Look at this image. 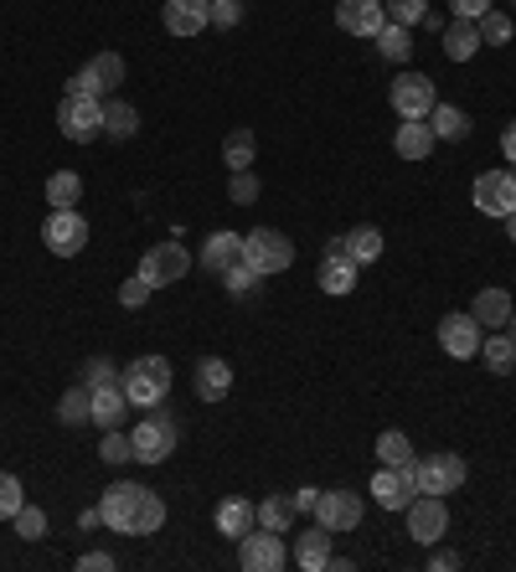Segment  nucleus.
Returning a JSON list of instances; mask_svg holds the SVG:
<instances>
[{
  "label": "nucleus",
  "mask_w": 516,
  "mask_h": 572,
  "mask_svg": "<svg viewBox=\"0 0 516 572\" xmlns=\"http://www.w3.org/2000/svg\"><path fill=\"white\" fill-rule=\"evenodd\" d=\"M99 521L120 537H155L166 526V501L145 485H109L99 501Z\"/></svg>",
  "instance_id": "obj_1"
},
{
  "label": "nucleus",
  "mask_w": 516,
  "mask_h": 572,
  "mask_svg": "<svg viewBox=\"0 0 516 572\" xmlns=\"http://www.w3.org/2000/svg\"><path fill=\"white\" fill-rule=\"evenodd\" d=\"M120 382L130 392V407H160L171 392V361L166 356H139L135 367L120 371Z\"/></svg>",
  "instance_id": "obj_2"
},
{
  "label": "nucleus",
  "mask_w": 516,
  "mask_h": 572,
  "mask_svg": "<svg viewBox=\"0 0 516 572\" xmlns=\"http://www.w3.org/2000/svg\"><path fill=\"white\" fill-rule=\"evenodd\" d=\"M176 438H181V428H176L171 413H150V418L135 423L130 444H135V459H139V464H166V459L176 455Z\"/></svg>",
  "instance_id": "obj_3"
},
{
  "label": "nucleus",
  "mask_w": 516,
  "mask_h": 572,
  "mask_svg": "<svg viewBox=\"0 0 516 572\" xmlns=\"http://www.w3.org/2000/svg\"><path fill=\"white\" fill-rule=\"evenodd\" d=\"M243 258L269 279V273H284L294 263V243L279 233V227H254V233L243 237Z\"/></svg>",
  "instance_id": "obj_4"
},
{
  "label": "nucleus",
  "mask_w": 516,
  "mask_h": 572,
  "mask_svg": "<svg viewBox=\"0 0 516 572\" xmlns=\"http://www.w3.org/2000/svg\"><path fill=\"white\" fill-rule=\"evenodd\" d=\"M367 495H372L382 511H408L413 495H418V459H413V464H378Z\"/></svg>",
  "instance_id": "obj_5"
},
{
  "label": "nucleus",
  "mask_w": 516,
  "mask_h": 572,
  "mask_svg": "<svg viewBox=\"0 0 516 572\" xmlns=\"http://www.w3.org/2000/svg\"><path fill=\"white\" fill-rule=\"evenodd\" d=\"M42 243H47L57 258H78L88 248V222L78 206H52V217L42 222Z\"/></svg>",
  "instance_id": "obj_6"
},
{
  "label": "nucleus",
  "mask_w": 516,
  "mask_h": 572,
  "mask_svg": "<svg viewBox=\"0 0 516 572\" xmlns=\"http://www.w3.org/2000/svg\"><path fill=\"white\" fill-rule=\"evenodd\" d=\"M57 130L72 145H88L93 135H103V103L83 99V93H63V103H57Z\"/></svg>",
  "instance_id": "obj_7"
},
{
  "label": "nucleus",
  "mask_w": 516,
  "mask_h": 572,
  "mask_svg": "<svg viewBox=\"0 0 516 572\" xmlns=\"http://www.w3.org/2000/svg\"><path fill=\"white\" fill-rule=\"evenodd\" d=\"M238 562H243V572H279L284 562H290V552H284V531L254 526V531L238 541Z\"/></svg>",
  "instance_id": "obj_8"
},
{
  "label": "nucleus",
  "mask_w": 516,
  "mask_h": 572,
  "mask_svg": "<svg viewBox=\"0 0 516 572\" xmlns=\"http://www.w3.org/2000/svg\"><path fill=\"white\" fill-rule=\"evenodd\" d=\"M191 273V253L181 243H160V248H145L139 258V279L150 289H166V284H181Z\"/></svg>",
  "instance_id": "obj_9"
},
{
  "label": "nucleus",
  "mask_w": 516,
  "mask_h": 572,
  "mask_svg": "<svg viewBox=\"0 0 516 572\" xmlns=\"http://www.w3.org/2000/svg\"><path fill=\"white\" fill-rule=\"evenodd\" d=\"M403 516H408V537L418 541V547H439V541H445V531H449L445 495H413V505Z\"/></svg>",
  "instance_id": "obj_10"
},
{
  "label": "nucleus",
  "mask_w": 516,
  "mask_h": 572,
  "mask_svg": "<svg viewBox=\"0 0 516 572\" xmlns=\"http://www.w3.org/2000/svg\"><path fill=\"white\" fill-rule=\"evenodd\" d=\"M388 99H393L397 119H429L439 93H434L429 72H403V78H393V93H388Z\"/></svg>",
  "instance_id": "obj_11"
},
{
  "label": "nucleus",
  "mask_w": 516,
  "mask_h": 572,
  "mask_svg": "<svg viewBox=\"0 0 516 572\" xmlns=\"http://www.w3.org/2000/svg\"><path fill=\"white\" fill-rule=\"evenodd\" d=\"M464 459L460 455H424L418 459V495H455L464 485Z\"/></svg>",
  "instance_id": "obj_12"
},
{
  "label": "nucleus",
  "mask_w": 516,
  "mask_h": 572,
  "mask_svg": "<svg viewBox=\"0 0 516 572\" xmlns=\"http://www.w3.org/2000/svg\"><path fill=\"white\" fill-rule=\"evenodd\" d=\"M361 511H367V505H361V495H351V490H321V501H315V521L336 537V531H357Z\"/></svg>",
  "instance_id": "obj_13"
},
{
  "label": "nucleus",
  "mask_w": 516,
  "mask_h": 572,
  "mask_svg": "<svg viewBox=\"0 0 516 572\" xmlns=\"http://www.w3.org/2000/svg\"><path fill=\"white\" fill-rule=\"evenodd\" d=\"M475 206H481L485 217H506V212H516V176L512 170H485V176H475Z\"/></svg>",
  "instance_id": "obj_14"
},
{
  "label": "nucleus",
  "mask_w": 516,
  "mask_h": 572,
  "mask_svg": "<svg viewBox=\"0 0 516 572\" xmlns=\"http://www.w3.org/2000/svg\"><path fill=\"white\" fill-rule=\"evenodd\" d=\"M481 340H485V330H481V321L475 315H445L439 321V346H445L455 361H470V356H481Z\"/></svg>",
  "instance_id": "obj_15"
},
{
  "label": "nucleus",
  "mask_w": 516,
  "mask_h": 572,
  "mask_svg": "<svg viewBox=\"0 0 516 572\" xmlns=\"http://www.w3.org/2000/svg\"><path fill=\"white\" fill-rule=\"evenodd\" d=\"M160 21H166L171 36H202L212 26V0H166Z\"/></svg>",
  "instance_id": "obj_16"
},
{
  "label": "nucleus",
  "mask_w": 516,
  "mask_h": 572,
  "mask_svg": "<svg viewBox=\"0 0 516 572\" xmlns=\"http://www.w3.org/2000/svg\"><path fill=\"white\" fill-rule=\"evenodd\" d=\"M290 562H294L300 572H326V568H330V531H326V526H321V521L305 526V531L294 537Z\"/></svg>",
  "instance_id": "obj_17"
},
{
  "label": "nucleus",
  "mask_w": 516,
  "mask_h": 572,
  "mask_svg": "<svg viewBox=\"0 0 516 572\" xmlns=\"http://www.w3.org/2000/svg\"><path fill=\"white\" fill-rule=\"evenodd\" d=\"M388 11H382V0H341L336 5V26L351 36H378Z\"/></svg>",
  "instance_id": "obj_18"
},
{
  "label": "nucleus",
  "mask_w": 516,
  "mask_h": 572,
  "mask_svg": "<svg viewBox=\"0 0 516 572\" xmlns=\"http://www.w3.org/2000/svg\"><path fill=\"white\" fill-rule=\"evenodd\" d=\"M227 388H233V367H227L223 356H202L197 361V377H191V392L202 403H217V397H227Z\"/></svg>",
  "instance_id": "obj_19"
},
{
  "label": "nucleus",
  "mask_w": 516,
  "mask_h": 572,
  "mask_svg": "<svg viewBox=\"0 0 516 572\" xmlns=\"http://www.w3.org/2000/svg\"><path fill=\"white\" fill-rule=\"evenodd\" d=\"M124 418H130V392H124V382L93 388V423H99L103 434H109V428H124Z\"/></svg>",
  "instance_id": "obj_20"
},
{
  "label": "nucleus",
  "mask_w": 516,
  "mask_h": 572,
  "mask_svg": "<svg viewBox=\"0 0 516 572\" xmlns=\"http://www.w3.org/2000/svg\"><path fill=\"white\" fill-rule=\"evenodd\" d=\"M434 130H429V119H403L397 124V135H393V150L403 155V160H429L434 155Z\"/></svg>",
  "instance_id": "obj_21"
},
{
  "label": "nucleus",
  "mask_w": 516,
  "mask_h": 572,
  "mask_svg": "<svg viewBox=\"0 0 516 572\" xmlns=\"http://www.w3.org/2000/svg\"><path fill=\"white\" fill-rule=\"evenodd\" d=\"M258 526V505L254 501H243V495H233V501L217 505V537L227 541H243L248 531Z\"/></svg>",
  "instance_id": "obj_22"
},
{
  "label": "nucleus",
  "mask_w": 516,
  "mask_h": 572,
  "mask_svg": "<svg viewBox=\"0 0 516 572\" xmlns=\"http://www.w3.org/2000/svg\"><path fill=\"white\" fill-rule=\"evenodd\" d=\"M315 279H321V289H326V294L346 300V294L357 289V263L346 258V248H336V253H326V258H321V273H315Z\"/></svg>",
  "instance_id": "obj_23"
},
{
  "label": "nucleus",
  "mask_w": 516,
  "mask_h": 572,
  "mask_svg": "<svg viewBox=\"0 0 516 572\" xmlns=\"http://www.w3.org/2000/svg\"><path fill=\"white\" fill-rule=\"evenodd\" d=\"M238 258H243V233H212L202 243V258H197V263H202L206 273H223V269H233Z\"/></svg>",
  "instance_id": "obj_24"
},
{
  "label": "nucleus",
  "mask_w": 516,
  "mask_h": 572,
  "mask_svg": "<svg viewBox=\"0 0 516 572\" xmlns=\"http://www.w3.org/2000/svg\"><path fill=\"white\" fill-rule=\"evenodd\" d=\"M470 315L481 321V330H506V321H512V294L506 289H481L475 304H470Z\"/></svg>",
  "instance_id": "obj_25"
},
{
  "label": "nucleus",
  "mask_w": 516,
  "mask_h": 572,
  "mask_svg": "<svg viewBox=\"0 0 516 572\" xmlns=\"http://www.w3.org/2000/svg\"><path fill=\"white\" fill-rule=\"evenodd\" d=\"M475 52H481V26H475V21L455 16L445 26V57H449V63H470Z\"/></svg>",
  "instance_id": "obj_26"
},
{
  "label": "nucleus",
  "mask_w": 516,
  "mask_h": 572,
  "mask_svg": "<svg viewBox=\"0 0 516 572\" xmlns=\"http://www.w3.org/2000/svg\"><path fill=\"white\" fill-rule=\"evenodd\" d=\"M341 248H346V258H351V263H378L382 258V233L378 227H351V233L341 237Z\"/></svg>",
  "instance_id": "obj_27"
},
{
  "label": "nucleus",
  "mask_w": 516,
  "mask_h": 572,
  "mask_svg": "<svg viewBox=\"0 0 516 572\" xmlns=\"http://www.w3.org/2000/svg\"><path fill=\"white\" fill-rule=\"evenodd\" d=\"M481 361H485V371L506 377V371L516 367V340L506 336V330H491V336L481 340Z\"/></svg>",
  "instance_id": "obj_28"
},
{
  "label": "nucleus",
  "mask_w": 516,
  "mask_h": 572,
  "mask_svg": "<svg viewBox=\"0 0 516 572\" xmlns=\"http://www.w3.org/2000/svg\"><path fill=\"white\" fill-rule=\"evenodd\" d=\"M135 130H139L135 103H124V99L103 103V135H109V139H135Z\"/></svg>",
  "instance_id": "obj_29"
},
{
  "label": "nucleus",
  "mask_w": 516,
  "mask_h": 572,
  "mask_svg": "<svg viewBox=\"0 0 516 572\" xmlns=\"http://www.w3.org/2000/svg\"><path fill=\"white\" fill-rule=\"evenodd\" d=\"M57 418L68 423V428H83V423H93V388H68L63 392V403H57Z\"/></svg>",
  "instance_id": "obj_30"
},
{
  "label": "nucleus",
  "mask_w": 516,
  "mask_h": 572,
  "mask_svg": "<svg viewBox=\"0 0 516 572\" xmlns=\"http://www.w3.org/2000/svg\"><path fill=\"white\" fill-rule=\"evenodd\" d=\"M254 155H258L254 130H233V135L223 139V160H227V170H254Z\"/></svg>",
  "instance_id": "obj_31"
},
{
  "label": "nucleus",
  "mask_w": 516,
  "mask_h": 572,
  "mask_svg": "<svg viewBox=\"0 0 516 572\" xmlns=\"http://www.w3.org/2000/svg\"><path fill=\"white\" fill-rule=\"evenodd\" d=\"M429 130H434V139H464L470 135V119H464L455 103H434Z\"/></svg>",
  "instance_id": "obj_32"
},
{
  "label": "nucleus",
  "mask_w": 516,
  "mask_h": 572,
  "mask_svg": "<svg viewBox=\"0 0 516 572\" xmlns=\"http://www.w3.org/2000/svg\"><path fill=\"white\" fill-rule=\"evenodd\" d=\"M78 197H83V176L78 170H57L47 181V206H78Z\"/></svg>",
  "instance_id": "obj_33"
},
{
  "label": "nucleus",
  "mask_w": 516,
  "mask_h": 572,
  "mask_svg": "<svg viewBox=\"0 0 516 572\" xmlns=\"http://www.w3.org/2000/svg\"><path fill=\"white\" fill-rule=\"evenodd\" d=\"M294 516H300V511H294L290 495H269V501L258 505V526H269V531H290Z\"/></svg>",
  "instance_id": "obj_34"
},
{
  "label": "nucleus",
  "mask_w": 516,
  "mask_h": 572,
  "mask_svg": "<svg viewBox=\"0 0 516 572\" xmlns=\"http://www.w3.org/2000/svg\"><path fill=\"white\" fill-rule=\"evenodd\" d=\"M378 47H382V57H388V63H408V52H413L408 26H397V21H382Z\"/></svg>",
  "instance_id": "obj_35"
},
{
  "label": "nucleus",
  "mask_w": 516,
  "mask_h": 572,
  "mask_svg": "<svg viewBox=\"0 0 516 572\" xmlns=\"http://www.w3.org/2000/svg\"><path fill=\"white\" fill-rule=\"evenodd\" d=\"M223 284H227V294H233V300H248V294L263 284V273H258L248 258H238L233 269H223Z\"/></svg>",
  "instance_id": "obj_36"
},
{
  "label": "nucleus",
  "mask_w": 516,
  "mask_h": 572,
  "mask_svg": "<svg viewBox=\"0 0 516 572\" xmlns=\"http://www.w3.org/2000/svg\"><path fill=\"white\" fill-rule=\"evenodd\" d=\"M475 26H481V47H506V42L516 36L512 32V16H506V11H496V5H491V11H485Z\"/></svg>",
  "instance_id": "obj_37"
},
{
  "label": "nucleus",
  "mask_w": 516,
  "mask_h": 572,
  "mask_svg": "<svg viewBox=\"0 0 516 572\" xmlns=\"http://www.w3.org/2000/svg\"><path fill=\"white\" fill-rule=\"evenodd\" d=\"M378 459H382V464H413V444H408V434H397V428L378 434Z\"/></svg>",
  "instance_id": "obj_38"
},
{
  "label": "nucleus",
  "mask_w": 516,
  "mask_h": 572,
  "mask_svg": "<svg viewBox=\"0 0 516 572\" xmlns=\"http://www.w3.org/2000/svg\"><path fill=\"white\" fill-rule=\"evenodd\" d=\"M26 505V490L11 470H0V521H16V511Z\"/></svg>",
  "instance_id": "obj_39"
},
{
  "label": "nucleus",
  "mask_w": 516,
  "mask_h": 572,
  "mask_svg": "<svg viewBox=\"0 0 516 572\" xmlns=\"http://www.w3.org/2000/svg\"><path fill=\"white\" fill-rule=\"evenodd\" d=\"M99 455H103V464H130V459H135V444H130L124 428H109L99 444Z\"/></svg>",
  "instance_id": "obj_40"
},
{
  "label": "nucleus",
  "mask_w": 516,
  "mask_h": 572,
  "mask_svg": "<svg viewBox=\"0 0 516 572\" xmlns=\"http://www.w3.org/2000/svg\"><path fill=\"white\" fill-rule=\"evenodd\" d=\"M382 11H388V21H397V26H418V21L429 16V0H382Z\"/></svg>",
  "instance_id": "obj_41"
},
{
  "label": "nucleus",
  "mask_w": 516,
  "mask_h": 572,
  "mask_svg": "<svg viewBox=\"0 0 516 572\" xmlns=\"http://www.w3.org/2000/svg\"><path fill=\"white\" fill-rule=\"evenodd\" d=\"M93 72H99L103 93H114V88L124 83V57L120 52H99V57H93Z\"/></svg>",
  "instance_id": "obj_42"
},
{
  "label": "nucleus",
  "mask_w": 516,
  "mask_h": 572,
  "mask_svg": "<svg viewBox=\"0 0 516 572\" xmlns=\"http://www.w3.org/2000/svg\"><path fill=\"white\" fill-rule=\"evenodd\" d=\"M11 526H16V537H21V541H42V537H47V516H42L36 505H21L16 521H11Z\"/></svg>",
  "instance_id": "obj_43"
},
{
  "label": "nucleus",
  "mask_w": 516,
  "mask_h": 572,
  "mask_svg": "<svg viewBox=\"0 0 516 572\" xmlns=\"http://www.w3.org/2000/svg\"><path fill=\"white\" fill-rule=\"evenodd\" d=\"M227 197H233V206L258 202V176H254V170H233V186H227Z\"/></svg>",
  "instance_id": "obj_44"
},
{
  "label": "nucleus",
  "mask_w": 516,
  "mask_h": 572,
  "mask_svg": "<svg viewBox=\"0 0 516 572\" xmlns=\"http://www.w3.org/2000/svg\"><path fill=\"white\" fill-rule=\"evenodd\" d=\"M68 93H83V99H99V93H103V83H99V72H93V63L72 72V78H68Z\"/></svg>",
  "instance_id": "obj_45"
},
{
  "label": "nucleus",
  "mask_w": 516,
  "mask_h": 572,
  "mask_svg": "<svg viewBox=\"0 0 516 572\" xmlns=\"http://www.w3.org/2000/svg\"><path fill=\"white\" fill-rule=\"evenodd\" d=\"M88 388H103V382H120V367H114V361H109V356H93V361H88Z\"/></svg>",
  "instance_id": "obj_46"
},
{
  "label": "nucleus",
  "mask_w": 516,
  "mask_h": 572,
  "mask_svg": "<svg viewBox=\"0 0 516 572\" xmlns=\"http://www.w3.org/2000/svg\"><path fill=\"white\" fill-rule=\"evenodd\" d=\"M145 300H150V284H145L139 273H135V279H124V284H120V304H124V310H139V304H145Z\"/></svg>",
  "instance_id": "obj_47"
},
{
  "label": "nucleus",
  "mask_w": 516,
  "mask_h": 572,
  "mask_svg": "<svg viewBox=\"0 0 516 572\" xmlns=\"http://www.w3.org/2000/svg\"><path fill=\"white\" fill-rule=\"evenodd\" d=\"M212 21H217V26H238V21H243V0H212Z\"/></svg>",
  "instance_id": "obj_48"
},
{
  "label": "nucleus",
  "mask_w": 516,
  "mask_h": 572,
  "mask_svg": "<svg viewBox=\"0 0 516 572\" xmlns=\"http://www.w3.org/2000/svg\"><path fill=\"white\" fill-rule=\"evenodd\" d=\"M449 11L460 21H481L485 11H491V0H449Z\"/></svg>",
  "instance_id": "obj_49"
},
{
  "label": "nucleus",
  "mask_w": 516,
  "mask_h": 572,
  "mask_svg": "<svg viewBox=\"0 0 516 572\" xmlns=\"http://www.w3.org/2000/svg\"><path fill=\"white\" fill-rule=\"evenodd\" d=\"M78 568H83V572H109V568H114V557H109V552H83V557H78Z\"/></svg>",
  "instance_id": "obj_50"
},
{
  "label": "nucleus",
  "mask_w": 516,
  "mask_h": 572,
  "mask_svg": "<svg viewBox=\"0 0 516 572\" xmlns=\"http://www.w3.org/2000/svg\"><path fill=\"white\" fill-rule=\"evenodd\" d=\"M290 501H294V511H315V501H321V490H315V485H305V490H294Z\"/></svg>",
  "instance_id": "obj_51"
},
{
  "label": "nucleus",
  "mask_w": 516,
  "mask_h": 572,
  "mask_svg": "<svg viewBox=\"0 0 516 572\" xmlns=\"http://www.w3.org/2000/svg\"><path fill=\"white\" fill-rule=\"evenodd\" d=\"M429 568H434V572H455V568H460V557H455V552H434Z\"/></svg>",
  "instance_id": "obj_52"
},
{
  "label": "nucleus",
  "mask_w": 516,
  "mask_h": 572,
  "mask_svg": "<svg viewBox=\"0 0 516 572\" xmlns=\"http://www.w3.org/2000/svg\"><path fill=\"white\" fill-rule=\"evenodd\" d=\"M501 150H506V160H512V166H516V119H512V124H506V135H501Z\"/></svg>",
  "instance_id": "obj_53"
},
{
  "label": "nucleus",
  "mask_w": 516,
  "mask_h": 572,
  "mask_svg": "<svg viewBox=\"0 0 516 572\" xmlns=\"http://www.w3.org/2000/svg\"><path fill=\"white\" fill-rule=\"evenodd\" d=\"M501 222H506V237H512V243H516V212H506V217H501Z\"/></svg>",
  "instance_id": "obj_54"
},
{
  "label": "nucleus",
  "mask_w": 516,
  "mask_h": 572,
  "mask_svg": "<svg viewBox=\"0 0 516 572\" xmlns=\"http://www.w3.org/2000/svg\"><path fill=\"white\" fill-rule=\"evenodd\" d=\"M506 336H512V340H516V310H512V321H506Z\"/></svg>",
  "instance_id": "obj_55"
}]
</instances>
